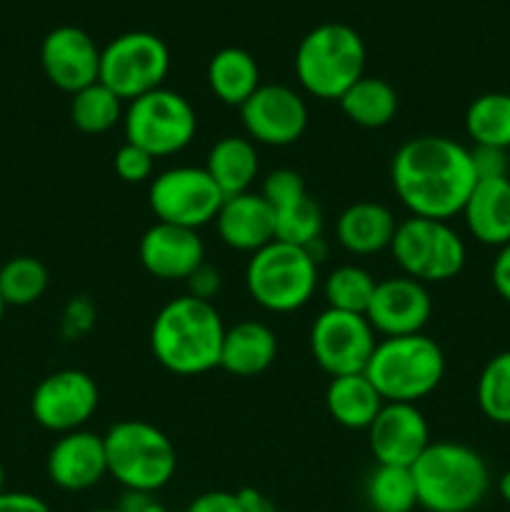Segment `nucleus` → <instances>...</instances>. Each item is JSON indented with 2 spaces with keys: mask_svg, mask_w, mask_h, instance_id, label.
<instances>
[{
  "mask_svg": "<svg viewBox=\"0 0 510 512\" xmlns=\"http://www.w3.org/2000/svg\"><path fill=\"white\" fill-rule=\"evenodd\" d=\"M225 195L205 168L178 165L155 175L148 190L150 210L158 223L198 230L213 223Z\"/></svg>",
  "mask_w": 510,
  "mask_h": 512,
  "instance_id": "9b49d317",
  "label": "nucleus"
},
{
  "mask_svg": "<svg viewBox=\"0 0 510 512\" xmlns=\"http://www.w3.org/2000/svg\"><path fill=\"white\" fill-rule=\"evenodd\" d=\"M3 313H5V303L3 298H0V323H3Z\"/></svg>",
  "mask_w": 510,
  "mask_h": 512,
  "instance_id": "09e8293b",
  "label": "nucleus"
},
{
  "mask_svg": "<svg viewBox=\"0 0 510 512\" xmlns=\"http://www.w3.org/2000/svg\"><path fill=\"white\" fill-rule=\"evenodd\" d=\"M430 315H433V300H430L428 288L408 275L378 280L373 300L365 310V318L373 325L375 333L385 338L423 333Z\"/></svg>",
  "mask_w": 510,
  "mask_h": 512,
  "instance_id": "2eb2a0df",
  "label": "nucleus"
},
{
  "mask_svg": "<svg viewBox=\"0 0 510 512\" xmlns=\"http://www.w3.org/2000/svg\"><path fill=\"white\" fill-rule=\"evenodd\" d=\"M238 498H240V508H243V512H278L275 510V505L255 488L238 490Z\"/></svg>",
  "mask_w": 510,
  "mask_h": 512,
  "instance_id": "c03bdc74",
  "label": "nucleus"
},
{
  "mask_svg": "<svg viewBox=\"0 0 510 512\" xmlns=\"http://www.w3.org/2000/svg\"><path fill=\"white\" fill-rule=\"evenodd\" d=\"M205 170L225 198L248 193L260 170L255 143L250 138H240V135H225L210 148Z\"/></svg>",
  "mask_w": 510,
  "mask_h": 512,
  "instance_id": "393cba45",
  "label": "nucleus"
},
{
  "mask_svg": "<svg viewBox=\"0 0 510 512\" xmlns=\"http://www.w3.org/2000/svg\"><path fill=\"white\" fill-rule=\"evenodd\" d=\"M365 375L385 403L415 405L443 383V348L423 333L383 338L370 355Z\"/></svg>",
  "mask_w": 510,
  "mask_h": 512,
  "instance_id": "20e7f679",
  "label": "nucleus"
},
{
  "mask_svg": "<svg viewBox=\"0 0 510 512\" xmlns=\"http://www.w3.org/2000/svg\"><path fill=\"white\" fill-rule=\"evenodd\" d=\"M498 493L505 503H510V470H505L498 480Z\"/></svg>",
  "mask_w": 510,
  "mask_h": 512,
  "instance_id": "a18cd8bd",
  "label": "nucleus"
},
{
  "mask_svg": "<svg viewBox=\"0 0 510 512\" xmlns=\"http://www.w3.org/2000/svg\"><path fill=\"white\" fill-rule=\"evenodd\" d=\"M470 163H473L475 178L478 180L508 178L510 150L493 148V145H473L470 148Z\"/></svg>",
  "mask_w": 510,
  "mask_h": 512,
  "instance_id": "e433bc0d",
  "label": "nucleus"
},
{
  "mask_svg": "<svg viewBox=\"0 0 510 512\" xmlns=\"http://www.w3.org/2000/svg\"><path fill=\"white\" fill-rule=\"evenodd\" d=\"M185 285H188V295L213 303V298L220 293V288H223V278H220V273L213 265L203 263L198 270H193V273L188 275Z\"/></svg>",
  "mask_w": 510,
  "mask_h": 512,
  "instance_id": "4c0bfd02",
  "label": "nucleus"
},
{
  "mask_svg": "<svg viewBox=\"0 0 510 512\" xmlns=\"http://www.w3.org/2000/svg\"><path fill=\"white\" fill-rule=\"evenodd\" d=\"M140 263L158 280H188L205 263V245L198 230L155 223L140 238Z\"/></svg>",
  "mask_w": 510,
  "mask_h": 512,
  "instance_id": "6ab92c4d",
  "label": "nucleus"
},
{
  "mask_svg": "<svg viewBox=\"0 0 510 512\" xmlns=\"http://www.w3.org/2000/svg\"><path fill=\"white\" fill-rule=\"evenodd\" d=\"M153 165V155L145 153L143 148H138V145L133 143L120 145L113 160L115 173H118V178L125 180V183H145V180L153 175Z\"/></svg>",
  "mask_w": 510,
  "mask_h": 512,
  "instance_id": "c9c22d12",
  "label": "nucleus"
},
{
  "mask_svg": "<svg viewBox=\"0 0 510 512\" xmlns=\"http://www.w3.org/2000/svg\"><path fill=\"white\" fill-rule=\"evenodd\" d=\"M118 508L125 512H168L155 493H138V490H125V498Z\"/></svg>",
  "mask_w": 510,
  "mask_h": 512,
  "instance_id": "37998d69",
  "label": "nucleus"
},
{
  "mask_svg": "<svg viewBox=\"0 0 510 512\" xmlns=\"http://www.w3.org/2000/svg\"><path fill=\"white\" fill-rule=\"evenodd\" d=\"M398 223L385 205L360 200L340 213L335 233L338 243L353 255H373L390 248Z\"/></svg>",
  "mask_w": 510,
  "mask_h": 512,
  "instance_id": "5701e85b",
  "label": "nucleus"
},
{
  "mask_svg": "<svg viewBox=\"0 0 510 512\" xmlns=\"http://www.w3.org/2000/svg\"><path fill=\"white\" fill-rule=\"evenodd\" d=\"M108 475L103 435L73 430L55 440L48 453V478L65 493H83Z\"/></svg>",
  "mask_w": 510,
  "mask_h": 512,
  "instance_id": "a211bd4d",
  "label": "nucleus"
},
{
  "mask_svg": "<svg viewBox=\"0 0 510 512\" xmlns=\"http://www.w3.org/2000/svg\"><path fill=\"white\" fill-rule=\"evenodd\" d=\"M40 63L50 83L70 95L98 83L100 78V48L83 28L75 25H60L45 35L40 45Z\"/></svg>",
  "mask_w": 510,
  "mask_h": 512,
  "instance_id": "f3484780",
  "label": "nucleus"
},
{
  "mask_svg": "<svg viewBox=\"0 0 510 512\" xmlns=\"http://www.w3.org/2000/svg\"><path fill=\"white\" fill-rule=\"evenodd\" d=\"M508 178H510V173H508Z\"/></svg>",
  "mask_w": 510,
  "mask_h": 512,
  "instance_id": "8fccbe9b",
  "label": "nucleus"
},
{
  "mask_svg": "<svg viewBox=\"0 0 510 512\" xmlns=\"http://www.w3.org/2000/svg\"><path fill=\"white\" fill-rule=\"evenodd\" d=\"M0 512H50V508L30 493H0Z\"/></svg>",
  "mask_w": 510,
  "mask_h": 512,
  "instance_id": "79ce46f5",
  "label": "nucleus"
},
{
  "mask_svg": "<svg viewBox=\"0 0 510 512\" xmlns=\"http://www.w3.org/2000/svg\"><path fill=\"white\" fill-rule=\"evenodd\" d=\"M215 228L228 248L253 255L275 240V210L253 190L230 195L215 215Z\"/></svg>",
  "mask_w": 510,
  "mask_h": 512,
  "instance_id": "aec40b11",
  "label": "nucleus"
},
{
  "mask_svg": "<svg viewBox=\"0 0 510 512\" xmlns=\"http://www.w3.org/2000/svg\"><path fill=\"white\" fill-rule=\"evenodd\" d=\"M48 288V270L38 258L18 255L0 268V298L5 305H33Z\"/></svg>",
  "mask_w": 510,
  "mask_h": 512,
  "instance_id": "2f4dec72",
  "label": "nucleus"
},
{
  "mask_svg": "<svg viewBox=\"0 0 510 512\" xmlns=\"http://www.w3.org/2000/svg\"><path fill=\"white\" fill-rule=\"evenodd\" d=\"M390 250L400 270L420 283L458 278L468 260L465 240L448 223L418 215L398 223Z\"/></svg>",
  "mask_w": 510,
  "mask_h": 512,
  "instance_id": "1a4fd4ad",
  "label": "nucleus"
},
{
  "mask_svg": "<svg viewBox=\"0 0 510 512\" xmlns=\"http://www.w3.org/2000/svg\"><path fill=\"white\" fill-rule=\"evenodd\" d=\"M418 505L428 512H473L490 490V468L463 443H430L410 468Z\"/></svg>",
  "mask_w": 510,
  "mask_h": 512,
  "instance_id": "7ed1b4c3",
  "label": "nucleus"
},
{
  "mask_svg": "<svg viewBox=\"0 0 510 512\" xmlns=\"http://www.w3.org/2000/svg\"><path fill=\"white\" fill-rule=\"evenodd\" d=\"M108 475L125 490L158 493L178 470V453L168 435L145 420H120L103 435Z\"/></svg>",
  "mask_w": 510,
  "mask_h": 512,
  "instance_id": "423d86ee",
  "label": "nucleus"
},
{
  "mask_svg": "<svg viewBox=\"0 0 510 512\" xmlns=\"http://www.w3.org/2000/svg\"><path fill=\"white\" fill-rule=\"evenodd\" d=\"M385 400L365 373L340 375L325 390V408L330 418L348 430H368L378 418Z\"/></svg>",
  "mask_w": 510,
  "mask_h": 512,
  "instance_id": "b1692460",
  "label": "nucleus"
},
{
  "mask_svg": "<svg viewBox=\"0 0 510 512\" xmlns=\"http://www.w3.org/2000/svg\"><path fill=\"white\" fill-rule=\"evenodd\" d=\"M278 358V338L273 330L258 320L225 328L223 350H220V368L238 378H255L265 373Z\"/></svg>",
  "mask_w": 510,
  "mask_h": 512,
  "instance_id": "4be33fe9",
  "label": "nucleus"
},
{
  "mask_svg": "<svg viewBox=\"0 0 510 512\" xmlns=\"http://www.w3.org/2000/svg\"><path fill=\"white\" fill-rule=\"evenodd\" d=\"M185 512H243V508H240L238 493L210 490V493L198 495Z\"/></svg>",
  "mask_w": 510,
  "mask_h": 512,
  "instance_id": "ea45409f",
  "label": "nucleus"
},
{
  "mask_svg": "<svg viewBox=\"0 0 510 512\" xmlns=\"http://www.w3.org/2000/svg\"><path fill=\"white\" fill-rule=\"evenodd\" d=\"M308 193L305 190L303 175L295 173L290 168H278L273 173H268V178L263 180V188H260V195L270 203V208H280V205H288L293 200L303 198Z\"/></svg>",
  "mask_w": 510,
  "mask_h": 512,
  "instance_id": "f704fd0d",
  "label": "nucleus"
},
{
  "mask_svg": "<svg viewBox=\"0 0 510 512\" xmlns=\"http://www.w3.org/2000/svg\"><path fill=\"white\" fill-rule=\"evenodd\" d=\"M478 408L490 423L510 425V350L493 355L480 370L475 388Z\"/></svg>",
  "mask_w": 510,
  "mask_h": 512,
  "instance_id": "473e14b6",
  "label": "nucleus"
},
{
  "mask_svg": "<svg viewBox=\"0 0 510 512\" xmlns=\"http://www.w3.org/2000/svg\"><path fill=\"white\" fill-rule=\"evenodd\" d=\"M90 512H125V510H120V508H100V510H90Z\"/></svg>",
  "mask_w": 510,
  "mask_h": 512,
  "instance_id": "de8ad7c7",
  "label": "nucleus"
},
{
  "mask_svg": "<svg viewBox=\"0 0 510 512\" xmlns=\"http://www.w3.org/2000/svg\"><path fill=\"white\" fill-rule=\"evenodd\" d=\"M170 70V50L155 33L133 30L110 40L100 50V83L120 100H135L163 88Z\"/></svg>",
  "mask_w": 510,
  "mask_h": 512,
  "instance_id": "9d476101",
  "label": "nucleus"
},
{
  "mask_svg": "<svg viewBox=\"0 0 510 512\" xmlns=\"http://www.w3.org/2000/svg\"><path fill=\"white\" fill-rule=\"evenodd\" d=\"M375 335L365 315L325 308L310 328V350L330 378L365 373L378 345Z\"/></svg>",
  "mask_w": 510,
  "mask_h": 512,
  "instance_id": "f8f14e48",
  "label": "nucleus"
},
{
  "mask_svg": "<svg viewBox=\"0 0 510 512\" xmlns=\"http://www.w3.org/2000/svg\"><path fill=\"white\" fill-rule=\"evenodd\" d=\"M368 445L378 465L413 468L430 445L428 420L413 403H385L368 428Z\"/></svg>",
  "mask_w": 510,
  "mask_h": 512,
  "instance_id": "dca6fc26",
  "label": "nucleus"
},
{
  "mask_svg": "<svg viewBox=\"0 0 510 512\" xmlns=\"http://www.w3.org/2000/svg\"><path fill=\"white\" fill-rule=\"evenodd\" d=\"M470 235L490 248L510 243V178L478 180L463 205Z\"/></svg>",
  "mask_w": 510,
  "mask_h": 512,
  "instance_id": "412c9836",
  "label": "nucleus"
},
{
  "mask_svg": "<svg viewBox=\"0 0 510 512\" xmlns=\"http://www.w3.org/2000/svg\"><path fill=\"white\" fill-rule=\"evenodd\" d=\"M320 238H323V210L308 193L293 203L275 208V240L308 248Z\"/></svg>",
  "mask_w": 510,
  "mask_h": 512,
  "instance_id": "72a5a7b5",
  "label": "nucleus"
},
{
  "mask_svg": "<svg viewBox=\"0 0 510 512\" xmlns=\"http://www.w3.org/2000/svg\"><path fill=\"white\" fill-rule=\"evenodd\" d=\"M123 128L125 143L138 145L153 158H165L193 143L198 115L185 95L158 88L130 100L123 113Z\"/></svg>",
  "mask_w": 510,
  "mask_h": 512,
  "instance_id": "6e6552de",
  "label": "nucleus"
},
{
  "mask_svg": "<svg viewBox=\"0 0 510 512\" xmlns=\"http://www.w3.org/2000/svg\"><path fill=\"white\" fill-rule=\"evenodd\" d=\"M245 288L260 308L270 313H293L315 295L318 263L305 248L273 240L250 255Z\"/></svg>",
  "mask_w": 510,
  "mask_h": 512,
  "instance_id": "0eeeda50",
  "label": "nucleus"
},
{
  "mask_svg": "<svg viewBox=\"0 0 510 512\" xmlns=\"http://www.w3.org/2000/svg\"><path fill=\"white\" fill-rule=\"evenodd\" d=\"M70 118H73L75 128L88 135L108 133L123 120V100L98 80L73 95Z\"/></svg>",
  "mask_w": 510,
  "mask_h": 512,
  "instance_id": "c756f323",
  "label": "nucleus"
},
{
  "mask_svg": "<svg viewBox=\"0 0 510 512\" xmlns=\"http://www.w3.org/2000/svg\"><path fill=\"white\" fill-rule=\"evenodd\" d=\"M0 493H5V468L0 463Z\"/></svg>",
  "mask_w": 510,
  "mask_h": 512,
  "instance_id": "49530a36",
  "label": "nucleus"
},
{
  "mask_svg": "<svg viewBox=\"0 0 510 512\" xmlns=\"http://www.w3.org/2000/svg\"><path fill=\"white\" fill-rule=\"evenodd\" d=\"M363 38L345 23H323L310 30L295 50V75L310 95L340 100L363 78Z\"/></svg>",
  "mask_w": 510,
  "mask_h": 512,
  "instance_id": "39448f33",
  "label": "nucleus"
},
{
  "mask_svg": "<svg viewBox=\"0 0 510 512\" xmlns=\"http://www.w3.org/2000/svg\"><path fill=\"white\" fill-rule=\"evenodd\" d=\"M465 133L473 145L510 150V93L478 95L465 110Z\"/></svg>",
  "mask_w": 510,
  "mask_h": 512,
  "instance_id": "cd10ccee",
  "label": "nucleus"
},
{
  "mask_svg": "<svg viewBox=\"0 0 510 512\" xmlns=\"http://www.w3.org/2000/svg\"><path fill=\"white\" fill-rule=\"evenodd\" d=\"M338 103L345 118L350 123L360 125V128H385L398 115V93H395V88L388 80L373 78V75H363L358 83L350 85Z\"/></svg>",
  "mask_w": 510,
  "mask_h": 512,
  "instance_id": "bb28decb",
  "label": "nucleus"
},
{
  "mask_svg": "<svg viewBox=\"0 0 510 512\" xmlns=\"http://www.w3.org/2000/svg\"><path fill=\"white\" fill-rule=\"evenodd\" d=\"M490 280H493L495 293H498L505 303H510V243L498 248L493 268H490Z\"/></svg>",
  "mask_w": 510,
  "mask_h": 512,
  "instance_id": "a19ab883",
  "label": "nucleus"
},
{
  "mask_svg": "<svg viewBox=\"0 0 510 512\" xmlns=\"http://www.w3.org/2000/svg\"><path fill=\"white\" fill-rule=\"evenodd\" d=\"M93 320H95V310L88 300L85 298L70 300V305L65 308V315H63L65 338L73 340V338H80L83 333H88V330L93 328Z\"/></svg>",
  "mask_w": 510,
  "mask_h": 512,
  "instance_id": "58836bf2",
  "label": "nucleus"
},
{
  "mask_svg": "<svg viewBox=\"0 0 510 512\" xmlns=\"http://www.w3.org/2000/svg\"><path fill=\"white\" fill-rule=\"evenodd\" d=\"M400 203L418 218L448 223L473 193L475 170L470 148L445 135H418L400 145L390 165Z\"/></svg>",
  "mask_w": 510,
  "mask_h": 512,
  "instance_id": "f257e3e1",
  "label": "nucleus"
},
{
  "mask_svg": "<svg viewBox=\"0 0 510 512\" xmlns=\"http://www.w3.org/2000/svg\"><path fill=\"white\" fill-rule=\"evenodd\" d=\"M100 393L95 380L83 370H58L38 383L30 398V413L40 428L50 433H73L83 430L95 415Z\"/></svg>",
  "mask_w": 510,
  "mask_h": 512,
  "instance_id": "ddd939ff",
  "label": "nucleus"
},
{
  "mask_svg": "<svg viewBox=\"0 0 510 512\" xmlns=\"http://www.w3.org/2000/svg\"><path fill=\"white\" fill-rule=\"evenodd\" d=\"M208 85L215 98L240 108L260 88V68L243 48H223L210 58Z\"/></svg>",
  "mask_w": 510,
  "mask_h": 512,
  "instance_id": "a878e982",
  "label": "nucleus"
},
{
  "mask_svg": "<svg viewBox=\"0 0 510 512\" xmlns=\"http://www.w3.org/2000/svg\"><path fill=\"white\" fill-rule=\"evenodd\" d=\"M225 325L208 300L180 295L165 303L150 328V350L168 373L203 375L220 368Z\"/></svg>",
  "mask_w": 510,
  "mask_h": 512,
  "instance_id": "f03ea898",
  "label": "nucleus"
},
{
  "mask_svg": "<svg viewBox=\"0 0 510 512\" xmlns=\"http://www.w3.org/2000/svg\"><path fill=\"white\" fill-rule=\"evenodd\" d=\"M365 500L373 512H413L418 493L410 468L378 465L365 483Z\"/></svg>",
  "mask_w": 510,
  "mask_h": 512,
  "instance_id": "c85d7f7f",
  "label": "nucleus"
},
{
  "mask_svg": "<svg viewBox=\"0 0 510 512\" xmlns=\"http://www.w3.org/2000/svg\"><path fill=\"white\" fill-rule=\"evenodd\" d=\"M375 285H378V280L360 265H340L328 273L323 293L328 300V308L365 315L370 300H373Z\"/></svg>",
  "mask_w": 510,
  "mask_h": 512,
  "instance_id": "7c9ffc66",
  "label": "nucleus"
},
{
  "mask_svg": "<svg viewBox=\"0 0 510 512\" xmlns=\"http://www.w3.org/2000/svg\"><path fill=\"white\" fill-rule=\"evenodd\" d=\"M240 118L253 143L285 148L303 138L308 128V105L288 85H260L240 105Z\"/></svg>",
  "mask_w": 510,
  "mask_h": 512,
  "instance_id": "4468645a",
  "label": "nucleus"
}]
</instances>
